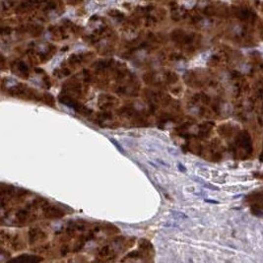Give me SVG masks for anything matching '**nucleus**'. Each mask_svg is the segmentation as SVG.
I'll return each mask as SVG.
<instances>
[{
    "instance_id": "obj_2",
    "label": "nucleus",
    "mask_w": 263,
    "mask_h": 263,
    "mask_svg": "<svg viewBox=\"0 0 263 263\" xmlns=\"http://www.w3.org/2000/svg\"><path fill=\"white\" fill-rule=\"evenodd\" d=\"M16 68L13 69L14 71L13 72H17V74H19V75L23 76V77H28V75H29V71H28V67L26 66V64L23 62H16Z\"/></svg>"
},
{
    "instance_id": "obj_1",
    "label": "nucleus",
    "mask_w": 263,
    "mask_h": 263,
    "mask_svg": "<svg viewBox=\"0 0 263 263\" xmlns=\"http://www.w3.org/2000/svg\"><path fill=\"white\" fill-rule=\"evenodd\" d=\"M99 106L102 109H111L113 108L115 105L117 101L115 99V98L112 97V96H102L99 98Z\"/></svg>"
}]
</instances>
